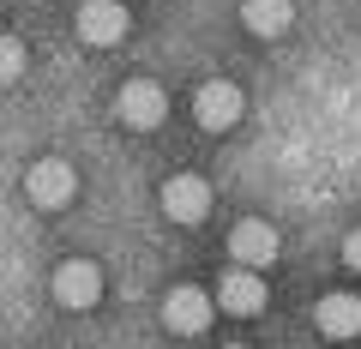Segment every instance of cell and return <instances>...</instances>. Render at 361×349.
I'll return each instance as SVG.
<instances>
[{"label": "cell", "mask_w": 361, "mask_h": 349, "mask_svg": "<svg viewBox=\"0 0 361 349\" xmlns=\"http://www.w3.org/2000/svg\"><path fill=\"white\" fill-rule=\"evenodd\" d=\"M241 25L253 30V37H283V30L295 25V6H289V0H241Z\"/></svg>", "instance_id": "8fae6325"}, {"label": "cell", "mask_w": 361, "mask_h": 349, "mask_svg": "<svg viewBox=\"0 0 361 349\" xmlns=\"http://www.w3.org/2000/svg\"><path fill=\"white\" fill-rule=\"evenodd\" d=\"M157 205H163L169 223H205L211 217V181L205 175H169Z\"/></svg>", "instance_id": "5b68a950"}, {"label": "cell", "mask_w": 361, "mask_h": 349, "mask_svg": "<svg viewBox=\"0 0 361 349\" xmlns=\"http://www.w3.org/2000/svg\"><path fill=\"white\" fill-rule=\"evenodd\" d=\"M211 313H217V301H211L199 283H175L163 295V325H169V331H180V337H199L211 325Z\"/></svg>", "instance_id": "8992f818"}, {"label": "cell", "mask_w": 361, "mask_h": 349, "mask_svg": "<svg viewBox=\"0 0 361 349\" xmlns=\"http://www.w3.org/2000/svg\"><path fill=\"white\" fill-rule=\"evenodd\" d=\"M343 265H349V271H361V229L343 235Z\"/></svg>", "instance_id": "4fadbf2b"}, {"label": "cell", "mask_w": 361, "mask_h": 349, "mask_svg": "<svg viewBox=\"0 0 361 349\" xmlns=\"http://www.w3.org/2000/svg\"><path fill=\"white\" fill-rule=\"evenodd\" d=\"M313 325H319L325 337H337V343H349V337H361V295H319V307H313Z\"/></svg>", "instance_id": "30bf717a"}, {"label": "cell", "mask_w": 361, "mask_h": 349, "mask_svg": "<svg viewBox=\"0 0 361 349\" xmlns=\"http://www.w3.org/2000/svg\"><path fill=\"white\" fill-rule=\"evenodd\" d=\"M217 307L235 313V319H253V313H265V277H259L253 265H235V271L217 283Z\"/></svg>", "instance_id": "9c48e42d"}, {"label": "cell", "mask_w": 361, "mask_h": 349, "mask_svg": "<svg viewBox=\"0 0 361 349\" xmlns=\"http://www.w3.org/2000/svg\"><path fill=\"white\" fill-rule=\"evenodd\" d=\"M277 247H283V241H277V229H271L265 217H241V223L229 229V259H235V265L265 271L271 259H277Z\"/></svg>", "instance_id": "52a82bcc"}, {"label": "cell", "mask_w": 361, "mask_h": 349, "mask_svg": "<svg viewBox=\"0 0 361 349\" xmlns=\"http://www.w3.org/2000/svg\"><path fill=\"white\" fill-rule=\"evenodd\" d=\"M127 6H121V0H85V6H78V37L90 42V49H115L121 37H127Z\"/></svg>", "instance_id": "ba28073f"}, {"label": "cell", "mask_w": 361, "mask_h": 349, "mask_svg": "<svg viewBox=\"0 0 361 349\" xmlns=\"http://www.w3.org/2000/svg\"><path fill=\"white\" fill-rule=\"evenodd\" d=\"M223 349H247V343H223Z\"/></svg>", "instance_id": "5bb4252c"}, {"label": "cell", "mask_w": 361, "mask_h": 349, "mask_svg": "<svg viewBox=\"0 0 361 349\" xmlns=\"http://www.w3.org/2000/svg\"><path fill=\"white\" fill-rule=\"evenodd\" d=\"M49 289H54V301H61L66 313H85V307L103 301V265H97V259H61L54 277H49Z\"/></svg>", "instance_id": "6da1fadb"}, {"label": "cell", "mask_w": 361, "mask_h": 349, "mask_svg": "<svg viewBox=\"0 0 361 349\" xmlns=\"http://www.w3.org/2000/svg\"><path fill=\"white\" fill-rule=\"evenodd\" d=\"M25 199L37 211H66L78 199V175H73V163H61V157H42V163H30V175H25Z\"/></svg>", "instance_id": "7a4b0ae2"}, {"label": "cell", "mask_w": 361, "mask_h": 349, "mask_svg": "<svg viewBox=\"0 0 361 349\" xmlns=\"http://www.w3.org/2000/svg\"><path fill=\"white\" fill-rule=\"evenodd\" d=\"M18 78H25V42L0 37V85H18Z\"/></svg>", "instance_id": "7c38bea8"}, {"label": "cell", "mask_w": 361, "mask_h": 349, "mask_svg": "<svg viewBox=\"0 0 361 349\" xmlns=\"http://www.w3.org/2000/svg\"><path fill=\"white\" fill-rule=\"evenodd\" d=\"M115 109H121V121H127L133 133H151V127H163V115H169V91L157 78H127L121 97H115Z\"/></svg>", "instance_id": "277c9868"}, {"label": "cell", "mask_w": 361, "mask_h": 349, "mask_svg": "<svg viewBox=\"0 0 361 349\" xmlns=\"http://www.w3.org/2000/svg\"><path fill=\"white\" fill-rule=\"evenodd\" d=\"M241 109H247V97H241V85H229V78H205L193 91V121L205 133H229L235 121H241Z\"/></svg>", "instance_id": "3957f363"}]
</instances>
